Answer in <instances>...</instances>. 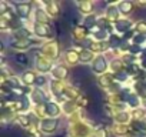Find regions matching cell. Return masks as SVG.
Segmentation results:
<instances>
[{"mask_svg": "<svg viewBox=\"0 0 146 137\" xmlns=\"http://www.w3.org/2000/svg\"><path fill=\"white\" fill-rule=\"evenodd\" d=\"M56 126H57V120H54V119H52V120H43L42 121V130L43 131H47V133L54 131Z\"/></svg>", "mask_w": 146, "mask_h": 137, "instance_id": "cell-1", "label": "cell"}, {"mask_svg": "<svg viewBox=\"0 0 146 137\" xmlns=\"http://www.w3.org/2000/svg\"><path fill=\"white\" fill-rule=\"evenodd\" d=\"M17 10H19V14H20V16L27 17V16H29V12H30V5H29V3H25V5L19 3V5H17Z\"/></svg>", "mask_w": 146, "mask_h": 137, "instance_id": "cell-2", "label": "cell"}, {"mask_svg": "<svg viewBox=\"0 0 146 137\" xmlns=\"http://www.w3.org/2000/svg\"><path fill=\"white\" fill-rule=\"evenodd\" d=\"M46 111L50 116H56V114H59V107L54 103H46Z\"/></svg>", "mask_w": 146, "mask_h": 137, "instance_id": "cell-3", "label": "cell"}, {"mask_svg": "<svg viewBox=\"0 0 146 137\" xmlns=\"http://www.w3.org/2000/svg\"><path fill=\"white\" fill-rule=\"evenodd\" d=\"M105 67H106V61H105L103 57H100V59L96 60L93 68H95V72H103V70H105Z\"/></svg>", "mask_w": 146, "mask_h": 137, "instance_id": "cell-4", "label": "cell"}, {"mask_svg": "<svg viewBox=\"0 0 146 137\" xmlns=\"http://www.w3.org/2000/svg\"><path fill=\"white\" fill-rule=\"evenodd\" d=\"M35 30H36V33L39 36H49V32H47L46 26H43V24H36L35 26Z\"/></svg>", "mask_w": 146, "mask_h": 137, "instance_id": "cell-5", "label": "cell"}, {"mask_svg": "<svg viewBox=\"0 0 146 137\" xmlns=\"http://www.w3.org/2000/svg\"><path fill=\"white\" fill-rule=\"evenodd\" d=\"M22 79L25 80V83L30 84V83H33V82H35V74H33L32 72H26V73L22 76Z\"/></svg>", "mask_w": 146, "mask_h": 137, "instance_id": "cell-6", "label": "cell"}, {"mask_svg": "<svg viewBox=\"0 0 146 137\" xmlns=\"http://www.w3.org/2000/svg\"><path fill=\"white\" fill-rule=\"evenodd\" d=\"M119 9H120V12L122 13H130V10H132V3H120V6H119Z\"/></svg>", "mask_w": 146, "mask_h": 137, "instance_id": "cell-7", "label": "cell"}, {"mask_svg": "<svg viewBox=\"0 0 146 137\" xmlns=\"http://www.w3.org/2000/svg\"><path fill=\"white\" fill-rule=\"evenodd\" d=\"M129 27H130V22H123V20H122V22H117V23H116V29H117V30H122V32H123V30H126V29H129Z\"/></svg>", "mask_w": 146, "mask_h": 137, "instance_id": "cell-8", "label": "cell"}, {"mask_svg": "<svg viewBox=\"0 0 146 137\" xmlns=\"http://www.w3.org/2000/svg\"><path fill=\"white\" fill-rule=\"evenodd\" d=\"M29 44H30V41H27V40H20V41H16V43H13V47H19V49H26V47H29Z\"/></svg>", "mask_w": 146, "mask_h": 137, "instance_id": "cell-9", "label": "cell"}, {"mask_svg": "<svg viewBox=\"0 0 146 137\" xmlns=\"http://www.w3.org/2000/svg\"><path fill=\"white\" fill-rule=\"evenodd\" d=\"M80 59H82V61H89L92 59V53L90 51H83L82 56H80Z\"/></svg>", "mask_w": 146, "mask_h": 137, "instance_id": "cell-10", "label": "cell"}, {"mask_svg": "<svg viewBox=\"0 0 146 137\" xmlns=\"http://www.w3.org/2000/svg\"><path fill=\"white\" fill-rule=\"evenodd\" d=\"M16 60H17L19 64H26V63H27V56H25V54H19Z\"/></svg>", "mask_w": 146, "mask_h": 137, "instance_id": "cell-11", "label": "cell"}, {"mask_svg": "<svg viewBox=\"0 0 146 137\" xmlns=\"http://www.w3.org/2000/svg\"><path fill=\"white\" fill-rule=\"evenodd\" d=\"M95 24V17H88L86 19V26H93Z\"/></svg>", "mask_w": 146, "mask_h": 137, "instance_id": "cell-12", "label": "cell"}, {"mask_svg": "<svg viewBox=\"0 0 146 137\" xmlns=\"http://www.w3.org/2000/svg\"><path fill=\"white\" fill-rule=\"evenodd\" d=\"M36 83H37V84L40 86V84H43V83H44V79H43V77H37V80H36Z\"/></svg>", "mask_w": 146, "mask_h": 137, "instance_id": "cell-13", "label": "cell"}, {"mask_svg": "<svg viewBox=\"0 0 146 137\" xmlns=\"http://www.w3.org/2000/svg\"><path fill=\"white\" fill-rule=\"evenodd\" d=\"M115 44H119V39H115V37H113V39H112V46L115 47Z\"/></svg>", "mask_w": 146, "mask_h": 137, "instance_id": "cell-14", "label": "cell"}, {"mask_svg": "<svg viewBox=\"0 0 146 137\" xmlns=\"http://www.w3.org/2000/svg\"><path fill=\"white\" fill-rule=\"evenodd\" d=\"M145 106H146V99H145Z\"/></svg>", "mask_w": 146, "mask_h": 137, "instance_id": "cell-15", "label": "cell"}, {"mask_svg": "<svg viewBox=\"0 0 146 137\" xmlns=\"http://www.w3.org/2000/svg\"><path fill=\"white\" fill-rule=\"evenodd\" d=\"M145 87H146V83H145Z\"/></svg>", "mask_w": 146, "mask_h": 137, "instance_id": "cell-16", "label": "cell"}]
</instances>
